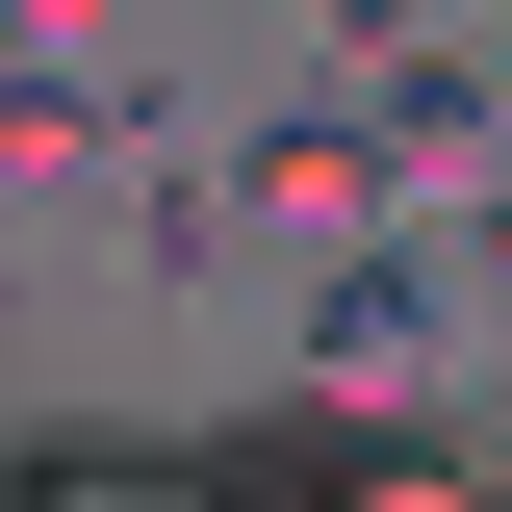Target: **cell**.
Wrapping results in <instances>:
<instances>
[{"mask_svg":"<svg viewBox=\"0 0 512 512\" xmlns=\"http://www.w3.org/2000/svg\"><path fill=\"white\" fill-rule=\"evenodd\" d=\"M231 205H256V231H308V256H359L384 205H410V128H384L359 77H333V103H282V128H231Z\"/></svg>","mask_w":512,"mask_h":512,"instance_id":"1","label":"cell"},{"mask_svg":"<svg viewBox=\"0 0 512 512\" xmlns=\"http://www.w3.org/2000/svg\"><path fill=\"white\" fill-rule=\"evenodd\" d=\"M410 359H436V256H333V282H308V384H410Z\"/></svg>","mask_w":512,"mask_h":512,"instance_id":"2","label":"cell"},{"mask_svg":"<svg viewBox=\"0 0 512 512\" xmlns=\"http://www.w3.org/2000/svg\"><path fill=\"white\" fill-rule=\"evenodd\" d=\"M26 77H103V0H26Z\"/></svg>","mask_w":512,"mask_h":512,"instance_id":"3","label":"cell"},{"mask_svg":"<svg viewBox=\"0 0 512 512\" xmlns=\"http://www.w3.org/2000/svg\"><path fill=\"white\" fill-rule=\"evenodd\" d=\"M461 282H512V180H487V231H461Z\"/></svg>","mask_w":512,"mask_h":512,"instance_id":"4","label":"cell"}]
</instances>
